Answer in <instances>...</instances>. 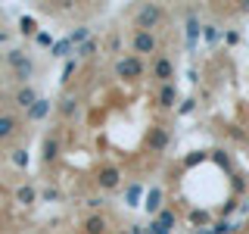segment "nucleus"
I'll return each mask as SVG.
<instances>
[{"label": "nucleus", "instance_id": "obj_10", "mask_svg": "<svg viewBox=\"0 0 249 234\" xmlns=\"http://www.w3.org/2000/svg\"><path fill=\"white\" fill-rule=\"evenodd\" d=\"M100 184H103V187H115V184H119V169H103V172H100Z\"/></svg>", "mask_w": 249, "mask_h": 234}, {"label": "nucleus", "instance_id": "obj_9", "mask_svg": "<svg viewBox=\"0 0 249 234\" xmlns=\"http://www.w3.org/2000/svg\"><path fill=\"white\" fill-rule=\"evenodd\" d=\"M16 103H19V106H25V109H31V106H35V103H37V97H35V91H31V88H22L19 94H16Z\"/></svg>", "mask_w": 249, "mask_h": 234}, {"label": "nucleus", "instance_id": "obj_35", "mask_svg": "<svg viewBox=\"0 0 249 234\" xmlns=\"http://www.w3.org/2000/svg\"><path fill=\"white\" fill-rule=\"evenodd\" d=\"M0 41H3V35H0Z\"/></svg>", "mask_w": 249, "mask_h": 234}, {"label": "nucleus", "instance_id": "obj_22", "mask_svg": "<svg viewBox=\"0 0 249 234\" xmlns=\"http://www.w3.org/2000/svg\"><path fill=\"white\" fill-rule=\"evenodd\" d=\"M88 35H90V28H75L69 38H72V44H78V41H88Z\"/></svg>", "mask_w": 249, "mask_h": 234}, {"label": "nucleus", "instance_id": "obj_8", "mask_svg": "<svg viewBox=\"0 0 249 234\" xmlns=\"http://www.w3.org/2000/svg\"><path fill=\"white\" fill-rule=\"evenodd\" d=\"M202 35V25H199V22H196V16H190V19H187V44H196V38Z\"/></svg>", "mask_w": 249, "mask_h": 234}, {"label": "nucleus", "instance_id": "obj_27", "mask_svg": "<svg viewBox=\"0 0 249 234\" xmlns=\"http://www.w3.org/2000/svg\"><path fill=\"white\" fill-rule=\"evenodd\" d=\"M22 31H25V35H31V31H35V22H31L28 16H25V19H22Z\"/></svg>", "mask_w": 249, "mask_h": 234}, {"label": "nucleus", "instance_id": "obj_23", "mask_svg": "<svg viewBox=\"0 0 249 234\" xmlns=\"http://www.w3.org/2000/svg\"><path fill=\"white\" fill-rule=\"evenodd\" d=\"M19 203H35V191L31 187H19Z\"/></svg>", "mask_w": 249, "mask_h": 234}, {"label": "nucleus", "instance_id": "obj_28", "mask_svg": "<svg viewBox=\"0 0 249 234\" xmlns=\"http://www.w3.org/2000/svg\"><path fill=\"white\" fill-rule=\"evenodd\" d=\"M193 222H209V213H202V209H196V213H193Z\"/></svg>", "mask_w": 249, "mask_h": 234}, {"label": "nucleus", "instance_id": "obj_15", "mask_svg": "<svg viewBox=\"0 0 249 234\" xmlns=\"http://www.w3.org/2000/svg\"><path fill=\"white\" fill-rule=\"evenodd\" d=\"M150 144L156 147V150H162V147L168 144V135H165V128H156V131H153V137H150Z\"/></svg>", "mask_w": 249, "mask_h": 234}, {"label": "nucleus", "instance_id": "obj_25", "mask_svg": "<svg viewBox=\"0 0 249 234\" xmlns=\"http://www.w3.org/2000/svg\"><path fill=\"white\" fill-rule=\"evenodd\" d=\"M150 234H171V231L165 228V225H159V222H153V225H150Z\"/></svg>", "mask_w": 249, "mask_h": 234}, {"label": "nucleus", "instance_id": "obj_12", "mask_svg": "<svg viewBox=\"0 0 249 234\" xmlns=\"http://www.w3.org/2000/svg\"><path fill=\"white\" fill-rule=\"evenodd\" d=\"M47 113H50V100H37V103L28 109V116H31V119H44Z\"/></svg>", "mask_w": 249, "mask_h": 234}, {"label": "nucleus", "instance_id": "obj_21", "mask_svg": "<svg viewBox=\"0 0 249 234\" xmlns=\"http://www.w3.org/2000/svg\"><path fill=\"white\" fill-rule=\"evenodd\" d=\"M53 156H56V140H53V137H50V140H47V144H44V159H47V162H50V159H53Z\"/></svg>", "mask_w": 249, "mask_h": 234}, {"label": "nucleus", "instance_id": "obj_1", "mask_svg": "<svg viewBox=\"0 0 249 234\" xmlns=\"http://www.w3.org/2000/svg\"><path fill=\"white\" fill-rule=\"evenodd\" d=\"M159 19H162V10L156 3H146L143 10H140V16H137V25H140V31H150Z\"/></svg>", "mask_w": 249, "mask_h": 234}, {"label": "nucleus", "instance_id": "obj_24", "mask_svg": "<svg viewBox=\"0 0 249 234\" xmlns=\"http://www.w3.org/2000/svg\"><path fill=\"white\" fill-rule=\"evenodd\" d=\"M13 162H16L19 169H25V166H28V156H25V150H16V153H13Z\"/></svg>", "mask_w": 249, "mask_h": 234}, {"label": "nucleus", "instance_id": "obj_32", "mask_svg": "<svg viewBox=\"0 0 249 234\" xmlns=\"http://www.w3.org/2000/svg\"><path fill=\"white\" fill-rule=\"evenodd\" d=\"M131 234H143V228H140V225H134V228H131Z\"/></svg>", "mask_w": 249, "mask_h": 234}, {"label": "nucleus", "instance_id": "obj_16", "mask_svg": "<svg viewBox=\"0 0 249 234\" xmlns=\"http://www.w3.org/2000/svg\"><path fill=\"white\" fill-rule=\"evenodd\" d=\"M124 200H128V206H140V184H131L128 191H124Z\"/></svg>", "mask_w": 249, "mask_h": 234}, {"label": "nucleus", "instance_id": "obj_13", "mask_svg": "<svg viewBox=\"0 0 249 234\" xmlns=\"http://www.w3.org/2000/svg\"><path fill=\"white\" fill-rule=\"evenodd\" d=\"M13 131H16V119H13V116H0V140L10 137Z\"/></svg>", "mask_w": 249, "mask_h": 234}, {"label": "nucleus", "instance_id": "obj_5", "mask_svg": "<svg viewBox=\"0 0 249 234\" xmlns=\"http://www.w3.org/2000/svg\"><path fill=\"white\" fill-rule=\"evenodd\" d=\"M10 62H13L16 69H19V75H22V78H28V75H31V59L22 57V50H13V53H10Z\"/></svg>", "mask_w": 249, "mask_h": 234}, {"label": "nucleus", "instance_id": "obj_6", "mask_svg": "<svg viewBox=\"0 0 249 234\" xmlns=\"http://www.w3.org/2000/svg\"><path fill=\"white\" fill-rule=\"evenodd\" d=\"M143 206H146V213H153V215L162 213V191H159V187L146 194V203H143Z\"/></svg>", "mask_w": 249, "mask_h": 234}, {"label": "nucleus", "instance_id": "obj_29", "mask_svg": "<svg viewBox=\"0 0 249 234\" xmlns=\"http://www.w3.org/2000/svg\"><path fill=\"white\" fill-rule=\"evenodd\" d=\"M193 106H196V103H193V100H184V103H181V116H187V113H190Z\"/></svg>", "mask_w": 249, "mask_h": 234}, {"label": "nucleus", "instance_id": "obj_26", "mask_svg": "<svg viewBox=\"0 0 249 234\" xmlns=\"http://www.w3.org/2000/svg\"><path fill=\"white\" fill-rule=\"evenodd\" d=\"M62 113H75V97H66V100H62Z\"/></svg>", "mask_w": 249, "mask_h": 234}, {"label": "nucleus", "instance_id": "obj_30", "mask_svg": "<svg viewBox=\"0 0 249 234\" xmlns=\"http://www.w3.org/2000/svg\"><path fill=\"white\" fill-rule=\"evenodd\" d=\"M224 41H228V44H237L240 35H237V31H228V35H224Z\"/></svg>", "mask_w": 249, "mask_h": 234}, {"label": "nucleus", "instance_id": "obj_14", "mask_svg": "<svg viewBox=\"0 0 249 234\" xmlns=\"http://www.w3.org/2000/svg\"><path fill=\"white\" fill-rule=\"evenodd\" d=\"M72 38H62V41H56V44H53V57H66V53L69 50H72Z\"/></svg>", "mask_w": 249, "mask_h": 234}, {"label": "nucleus", "instance_id": "obj_3", "mask_svg": "<svg viewBox=\"0 0 249 234\" xmlns=\"http://www.w3.org/2000/svg\"><path fill=\"white\" fill-rule=\"evenodd\" d=\"M131 47H134V53H153L156 50V38L150 35V31H137Z\"/></svg>", "mask_w": 249, "mask_h": 234}, {"label": "nucleus", "instance_id": "obj_18", "mask_svg": "<svg viewBox=\"0 0 249 234\" xmlns=\"http://www.w3.org/2000/svg\"><path fill=\"white\" fill-rule=\"evenodd\" d=\"M156 222H159V225H165V228L171 231V225H175V213H168V209H162V213L156 215Z\"/></svg>", "mask_w": 249, "mask_h": 234}, {"label": "nucleus", "instance_id": "obj_2", "mask_svg": "<svg viewBox=\"0 0 249 234\" xmlns=\"http://www.w3.org/2000/svg\"><path fill=\"white\" fill-rule=\"evenodd\" d=\"M115 72H119V78H137L140 72H143V66H140L137 57H124V59H119Z\"/></svg>", "mask_w": 249, "mask_h": 234}, {"label": "nucleus", "instance_id": "obj_19", "mask_svg": "<svg viewBox=\"0 0 249 234\" xmlns=\"http://www.w3.org/2000/svg\"><path fill=\"white\" fill-rule=\"evenodd\" d=\"M93 50H97V41H90V38H88V41H84L81 47H78V57H90Z\"/></svg>", "mask_w": 249, "mask_h": 234}, {"label": "nucleus", "instance_id": "obj_4", "mask_svg": "<svg viewBox=\"0 0 249 234\" xmlns=\"http://www.w3.org/2000/svg\"><path fill=\"white\" fill-rule=\"evenodd\" d=\"M153 75L159 78L162 84H171V75H175V66H171V59L159 57V59H156V66H153Z\"/></svg>", "mask_w": 249, "mask_h": 234}, {"label": "nucleus", "instance_id": "obj_33", "mask_svg": "<svg viewBox=\"0 0 249 234\" xmlns=\"http://www.w3.org/2000/svg\"><path fill=\"white\" fill-rule=\"evenodd\" d=\"M243 10H246V13H249V3H243Z\"/></svg>", "mask_w": 249, "mask_h": 234}, {"label": "nucleus", "instance_id": "obj_7", "mask_svg": "<svg viewBox=\"0 0 249 234\" xmlns=\"http://www.w3.org/2000/svg\"><path fill=\"white\" fill-rule=\"evenodd\" d=\"M84 231L88 234H103L106 231V218L103 215H90L88 222H84Z\"/></svg>", "mask_w": 249, "mask_h": 234}, {"label": "nucleus", "instance_id": "obj_31", "mask_svg": "<svg viewBox=\"0 0 249 234\" xmlns=\"http://www.w3.org/2000/svg\"><path fill=\"white\" fill-rule=\"evenodd\" d=\"M196 234H215V228H199Z\"/></svg>", "mask_w": 249, "mask_h": 234}, {"label": "nucleus", "instance_id": "obj_11", "mask_svg": "<svg viewBox=\"0 0 249 234\" xmlns=\"http://www.w3.org/2000/svg\"><path fill=\"white\" fill-rule=\"evenodd\" d=\"M175 97H178V94H175L171 84H162V88H159V106H171V103H175Z\"/></svg>", "mask_w": 249, "mask_h": 234}, {"label": "nucleus", "instance_id": "obj_34", "mask_svg": "<svg viewBox=\"0 0 249 234\" xmlns=\"http://www.w3.org/2000/svg\"><path fill=\"white\" fill-rule=\"evenodd\" d=\"M0 103H3V94H0Z\"/></svg>", "mask_w": 249, "mask_h": 234}, {"label": "nucleus", "instance_id": "obj_20", "mask_svg": "<svg viewBox=\"0 0 249 234\" xmlns=\"http://www.w3.org/2000/svg\"><path fill=\"white\" fill-rule=\"evenodd\" d=\"M215 228V234H233L237 231V225H231V222H218V225H212Z\"/></svg>", "mask_w": 249, "mask_h": 234}, {"label": "nucleus", "instance_id": "obj_17", "mask_svg": "<svg viewBox=\"0 0 249 234\" xmlns=\"http://www.w3.org/2000/svg\"><path fill=\"white\" fill-rule=\"evenodd\" d=\"M202 38H206V44H215L218 38H221V31H218L215 25H202Z\"/></svg>", "mask_w": 249, "mask_h": 234}]
</instances>
